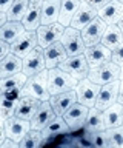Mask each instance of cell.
Instances as JSON below:
<instances>
[{
    "label": "cell",
    "instance_id": "1",
    "mask_svg": "<svg viewBox=\"0 0 123 148\" xmlns=\"http://www.w3.org/2000/svg\"><path fill=\"white\" fill-rule=\"evenodd\" d=\"M48 74H49V69L46 68L37 74L28 76L23 90H22V94L31 96L39 100H49L51 92H49V88H48Z\"/></svg>",
    "mask_w": 123,
    "mask_h": 148
},
{
    "label": "cell",
    "instance_id": "2",
    "mask_svg": "<svg viewBox=\"0 0 123 148\" xmlns=\"http://www.w3.org/2000/svg\"><path fill=\"white\" fill-rule=\"evenodd\" d=\"M77 79L74 76H71L69 73L63 71L60 68H51L48 74V88L49 92L52 94H60V92L69 91V90H75L77 86Z\"/></svg>",
    "mask_w": 123,
    "mask_h": 148
},
{
    "label": "cell",
    "instance_id": "3",
    "mask_svg": "<svg viewBox=\"0 0 123 148\" xmlns=\"http://www.w3.org/2000/svg\"><path fill=\"white\" fill-rule=\"evenodd\" d=\"M88 79L95 82L97 85H105V83L120 80V66L117 63H114L112 60L100 65V66L91 68L88 73Z\"/></svg>",
    "mask_w": 123,
    "mask_h": 148
},
{
    "label": "cell",
    "instance_id": "4",
    "mask_svg": "<svg viewBox=\"0 0 123 148\" xmlns=\"http://www.w3.org/2000/svg\"><path fill=\"white\" fill-rule=\"evenodd\" d=\"M60 42L63 43V46H65L68 56L85 54V51H86V43H85L83 37H82V31L75 29V28H72V26L65 28Z\"/></svg>",
    "mask_w": 123,
    "mask_h": 148
},
{
    "label": "cell",
    "instance_id": "5",
    "mask_svg": "<svg viewBox=\"0 0 123 148\" xmlns=\"http://www.w3.org/2000/svg\"><path fill=\"white\" fill-rule=\"evenodd\" d=\"M58 68L63 69V71H66V73H69L71 76H74L77 79V80H82V79L88 77V73L91 69L85 54L68 56V57L58 65Z\"/></svg>",
    "mask_w": 123,
    "mask_h": 148
},
{
    "label": "cell",
    "instance_id": "6",
    "mask_svg": "<svg viewBox=\"0 0 123 148\" xmlns=\"http://www.w3.org/2000/svg\"><path fill=\"white\" fill-rule=\"evenodd\" d=\"M118 90H120V80H114L105 85H100L97 100H95V108L105 111L109 108L111 105H114L116 102H118Z\"/></svg>",
    "mask_w": 123,
    "mask_h": 148
},
{
    "label": "cell",
    "instance_id": "7",
    "mask_svg": "<svg viewBox=\"0 0 123 148\" xmlns=\"http://www.w3.org/2000/svg\"><path fill=\"white\" fill-rule=\"evenodd\" d=\"M100 85H97L95 82H92L91 79L85 77L82 80L77 82L75 86V92H77V102L83 103L86 106H94L95 100H97V94H99Z\"/></svg>",
    "mask_w": 123,
    "mask_h": 148
},
{
    "label": "cell",
    "instance_id": "8",
    "mask_svg": "<svg viewBox=\"0 0 123 148\" xmlns=\"http://www.w3.org/2000/svg\"><path fill=\"white\" fill-rule=\"evenodd\" d=\"M66 26H63L60 22L56 23H49V25H40L37 28V39H39V45L42 48H46V46L56 43L62 39V34L65 31Z\"/></svg>",
    "mask_w": 123,
    "mask_h": 148
},
{
    "label": "cell",
    "instance_id": "9",
    "mask_svg": "<svg viewBox=\"0 0 123 148\" xmlns=\"http://www.w3.org/2000/svg\"><path fill=\"white\" fill-rule=\"evenodd\" d=\"M106 26H108V23L99 16L91 23H88V25L82 29V37H83L86 46H92V45L100 43L105 31H106Z\"/></svg>",
    "mask_w": 123,
    "mask_h": 148
},
{
    "label": "cell",
    "instance_id": "10",
    "mask_svg": "<svg viewBox=\"0 0 123 148\" xmlns=\"http://www.w3.org/2000/svg\"><path fill=\"white\" fill-rule=\"evenodd\" d=\"M88 111L89 106H86L80 102H75L74 105L69 106V110L63 114L66 123L69 125L71 131H79V130H83V125L86 122V117H88Z\"/></svg>",
    "mask_w": 123,
    "mask_h": 148
},
{
    "label": "cell",
    "instance_id": "11",
    "mask_svg": "<svg viewBox=\"0 0 123 148\" xmlns=\"http://www.w3.org/2000/svg\"><path fill=\"white\" fill-rule=\"evenodd\" d=\"M43 69H46L43 48L40 45H37L29 54H26L23 57V68H22V71H23L26 76H33V74H37L40 71H43Z\"/></svg>",
    "mask_w": 123,
    "mask_h": 148
},
{
    "label": "cell",
    "instance_id": "12",
    "mask_svg": "<svg viewBox=\"0 0 123 148\" xmlns=\"http://www.w3.org/2000/svg\"><path fill=\"white\" fill-rule=\"evenodd\" d=\"M5 123V131H6V137H11L12 140L20 142L25 137V134L31 130V122L26 119H22L19 116H11L6 120H3Z\"/></svg>",
    "mask_w": 123,
    "mask_h": 148
},
{
    "label": "cell",
    "instance_id": "13",
    "mask_svg": "<svg viewBox=\"0 0 123 148\" xmlns=\"http://www.w3.org/2000/svg\"><path fill=\"white\" fill-rule=\"evenodd\" d=\"M39 45L37 32L35 31H25L23 34L11 43V53L23 59L26 54H29L35 46Z\"/></svg>",
    "mask_w": 123,
    "mask_h": 148
},
{
    "label": "cell",
    "instance_id": "14",
    "mask_svg": "<svg viewBox=\"0 0 123 148\" xmlns=\"http://www.w3.org/2000/svg\"><path fill=\"white\" fill-rule=\"evenodd\" d=\"M56 116L57 114H56V111H54V108H52L51 102H49V100H42V102H40V105H39V108H37V111L34 113L33 119L29 120V122H31V128L42 131V130L46 127V125L51 122Z\"/></svg>",
    "mask_w": 123,
    "mask_h": 148
},
{
    "label": "cell",
    "instance_id": "15",
    "mask_svg": "<svg viewBox=\"0 0 123 148\" xmlns=\"http://www.w3.org/2000/svg\"><path fill=\"white\" fill-rule=\"evenodd\" d=\"M85 56H86V60L89 63V68H95V66H100V65H103V63L111 60L112 49H109L103 43H97L92 46H86Z\"/></svg>",
    "mask_w": 123,
    "mask_h": 148
},
{
    "label": "cell",
    "instance_id": "16",
    "mask_svg": "<svg viewBox=\"0 0 123 148\" xmlns=\"http://www.w3.org/2000/svg\"><path fill=\"white\" fill-rule=\"evenodd\" d=\"M42 6L43 0H29V6L22 18L26 31H37V28L42 25Z\"/></svg>",
    "mask_w": 123,
    "mask_h": 148
},
{
    "label": "cell",
    "instance_id": "17",
    "mask_svg": "<svg viewBox=\"0 0 123 148\" xmlns=\"http://www.w3.org/2000/svg\"><path fill=\"white\" fill-rule=\"evenodd\" d=\"M97 16H99V9H95L94 6H91L88 2H85V0H83V2L80 3L79 9H77V12L74 14V17H72L69 26L82 31L86 25H88V23H91Z\"/></svg>",
    "mask_w": 123,
    "mask_h": 148
},
{
    "label": "cell",
    "instance_id": "18",
    "mask_svg": "<svg viewBox=\"0 0 123 148\" xmlns=\"http://www.w3.org/2000/svg\"><path fill=\"white\" fill-rule=\"evenodd\" d=\"M43 56H45V62H46V68L51 69V68H57L63 60L68 57L66 54V49L63 43L60 40L56 42V43L46 46L43 48Z\"/></svg>",
    "mask_w": 123,
    "mask_h": 148
},
{
    "label": "cell",
    "instance_id": "19",
    "mask_svg": "<svg viewBox=\"0 0 123 148\" xmlns=\"http://www.w3.org/2000/svg\"><path fill=\"white\" fill-rule=\"evenodd\" d=\"M49 102H51L56 114L63 116L69 110V106L77 102V92H75V90H69V91L60 92V94H52L49 97Z\"/></svg>",
    "mask_w": 123,
    "mask_h": 148
},
{
    "label": "cell",
    "instance_id": "20",
    "mask_svg": "<svg viewBox=\"0 0 123 148\" xmlns=\"http://www.w3.org/2000/svg\"><path fill=\"white\" fill-rule=\"evenodd\" d=\"M99 17H102L108 25H117L123 17V3L118 0H111L99 9Z\"/></svg>",
    "mask_w": 123,
    "mask_h": 148
},
{
    "label": "cell",
    "instance_id": "21",
    "mask_svg": "<svg viewBox=\"0 0 123 148\" xmlns=\"http://www.w3.org/2000/svg\"><path fill=\"white\" fill-rule=\"evenodd\" d=\"M40 102H42V100L34 99V97H31V96H23V94H22L19 102H17L14 114L19 116V117H22V119L31 120V119H33V116H34V113L39 108Z\"/></svg>",
    "mask_w": 123,
    "mask_h": 148
},
{
    "label": "cell",
    "instance_id": "22",
    "mask_svg": "<svg viewBox=\"0 0 123 148\" xmlns=\"http://www.w3.org/2000/svg\"><path fill=\"white\" fill-rule=\"evenodd\" d=\"M69 133H71V128H69V125L66 123V120L63 116H56V117L42 130V134H43L45 139L46 137H60V136H65V134H69Z\"/></svg>",
    "mask_w": 123,
    "mask_h": 148
},
{
    "label": "cell",
    "instance_id": "23",
    "mask_svg": "<svg viewBox=\"0 0 123 148\" xmlns=\"http://www.w3.org/2000/svg\"><path fill=\"white\" fill-rule=\"evenodd\" d=\"M102 130H106V127H105L103 111L95 108V106H91L89 111H88L86 122L83 125V131L85 133H97V131H102Z\"/></svg>",
    "mask_w": 123,
    "mask_h": 148
},
{
    "label": "cell",
    "instance_id": "24",
    "mask_svg": "<svg viewBox=\"0 0 123 148\" xmlns=\"http://www.w3.org/2000/svg\"><path fill=\"white\" fill-rule=\"evenodd\" d=\"M22 68H23V59L10 53L3 60H0V79L20 73Z\"/></svg>",
    "mask_w": 123,
    "mask_h": 148
},
{
    "label": "cell",
    "instance_id": "25",
    "mask_svg": "<svg viewBox=\"0 0 123 148\" xmlns=\"http://www.w3.org/2000/svg\"><path fill=\"white\" fill-rule=\"evenodd\" d=\"M26 31L25 25L19 20H8L5 25L0 26V39L8 42V43H12L17 37H20L23 32Z\"/></svg>",
    "mask_w": 123,
    "mask_h": 148
},
{
    "label": "cell",
    "instance_id": "26",
    "mask_svg": "<svg viewBox=\"0 0 123 148\" xmlns=\"http://www.w3.org/2000/svg\"><path fill=\"white\" fill-rule=\"evenodd\" d=\"M60 6H62V0H43V6H42V25H49V23L58 22Z\"/></svg>",
    "mask_w": 123,
    "mask_h": 148
},
{
    "label": "cell",
    "instance_id": "27",
    "mask_svg": "<svg viewBox=\"0 0 123 148\" xmlns=\"http://www.w3.org/2000/svg\"><path fill=\"white\" fill-rule=\"evenodd\" d=\"M103 117H105V127H106V130L123 125V103L116 102L114 105L106 108L103 111Z\"/></svg>",
    "mask_w": 123,
    "mask_h": 148
},
{
    "label": "cell",
    "instance_id": "28",
    "mask_svg": "<svg viewBox=\"0 0 123 148\" xmlns=\"http://www.w3.org/2000/svg\"><path fill=\"white\" fill-rule=\"evenodd\" d=\"M26 79H28V76H26L23 71L0 79V91L2 92L3 91H16V90L22 91L25 86V83H26Z\"/></svg>",
    "mask_w": 123,
    "mask_h": 148
},
{
    "label": "cell",
    "instance_id": "29",
    "mask_svg": "<svg viewBox=\"0 0 123 148\" xmlns=\"http://www.w3.org/2000/svg\"><path fill=\"white\" fill-rule=\"evenodd\" d=\"M82 3V0H62V6H60V16H58V22L63 26H69L71 20L74 17V14L77 12Z\"/></svg>",
    "mask_w": 123,
    "mask_h": 148
},
{
    "label": "cell",
    "instance_id": "30",
    "mask_svg": "<svg viewBox=\"0 0 123 148\" xmlns=\"http://www.w3.org/2000/svg\"><path fill=\"white\" fill-rule=\"evenodd\" d=\"M122 42H123V32L118 28V25H108L100 43L108 46L109 49H116Z\"/></svg>",
    "mask_w": 123,
    "mask_h": 148
},
{
    "label": "cell",
    "instance_id": "31",
    "mask_svg": "<svg viewBox=\"0 0 123 148\" xmlns=\"http://www.w3.org/2000/svg\"><path fill=\"white\" fill-rule=\"evenodd\" d=\"M29 6V0H14V3L11 5V8L6 11L8 20H19L22 22L26 9Z\"/></svg>",
    "mask_w": 123,
    "mask_h": 148
},
{
    "label": "cell",
    "instance_id": "32",
    "mask_svg": "<svg viewBox=\"0 0 123 148\" xmlns=\"http://www.w3.org/2000/svg\"><path fill=\"white\" fill-rule=\"evenodd\" d=\"M42 139H43L42 131L31 128L29 131L25 134V137L19 142V145H20V148H37V147L42 145Z\"/></svg>",
    "mask_w": 123,
    "mask_h": 148
},
{
    "label": "cell",
    "instance_id": "33",
    "mask_svg": "<svg viewBox=\"0 0 123 148\" xmlns=\"http://www.w3.org/2000/svg\"><path fill=\"white\" fill-rule=\"evenodd\" d=\"M108 147L109 148H123V125L106 130Z\"/></svg>",
    "mask_w": 123,
    "mask_h": 148
},
{
    "label": "cell",
    "instance_id": "34",
    "mask_svg": "<svg viewBox=\"0 0 123 148\" xmlns=\"http://www.w3.org/2000/svg\"><path fill=\"white\" fill-rule=\"evenodd\" d=\"M17 102H19V99H6L2 96V99H0V120H6L8 117L14 116Z\"/></svg>",
    "mask_w": 123,
    "mask_h": 148
},
{
    "label": "cell",
    "instance_id": "35",
    "mask_svg": "<svg viewBox=\"0 0 123 148\" xmlns=\"http://www.w3.org/2000/svg\"><path fill=\"white\" fill-rule=\"evenodd\" d=\"M89 142H91V147H97V148H105L108 147V134H106V130H102V131H97V133H86Z\"/></svg>",
    "mask_w": 123,
    "mask_h": 148
},
{
    "label": "cell",
    "instance_id": "36",
    "mask_svg": "<svg viewBox=\"0 0 123 148\" xmlns=\"http://www.w3.org/2000/svg\"><path fill=\"white\" fill-rule=\"evenodd\" d=\"M111 60H112L114 63H117L118 66H122V65H123V42L117 46L116 49H112Z\"/></svg>",
    "mask_w": 123,
    "mask_h": 148
},
{
    "label": "cell",
    "instance_id": "37",
    "mask_svg": "<svg viewBox=\"0 0 123 148\" xmlns=\"http://www.w3.org/2000/svg\"><path fill=\"white\" fill-rule=\"evenodd\" d=\"M10 53H11V45L0 39V60H3Z\"/></svg>",
    "mask_w": 123,
    "mask_h": 148
},
{
    "label": "cell",
    "instance_id": "38",
    "mask_svg": "<svg viewBox=\"0 0 123 148\" xmlns=\"http://www.w3.org/2000/svg\"><path fill=\"white\" fill-rule=\"evenodd\" d=\"M0 148H20V145H19V142L12 140L11 137H6L5 140L2 142V145H0Z\"/></svg>",
    "mask_w": 123,
    "mask_h": 148
},
{
    "label": "cell",
    "instance_id": "39",
    "mask_svg": "<svg viewBox=\"0 0 123 148\" xmlns=\"http://www.w3.org/2000/svg\"><path fill=\"white\" fill-rule=\"evenodd\" d=\"M2 96L6 97V99H20L22 91H19V90H16V91H3Z\"/></svg>",
    "mask_w": 123,
    "mask_h": 148
},
{
    "label": "cell",
    "instance_id": "40",
    "mask_svg": "<svg viewBox=\"0 0 123 148\" xmlns=\"http://www.w3.org/2000/svg\"><path fill=\"white\" fill-rule=\"evenodd\" d=\"M85 2H88L91 6H94L95 9H100V8H103L108 2H111V0H85Z\"/></svg>",
    "mask_w": 123,
    "mask_h": 148
},
{
    "label": "cell",
    "instance_id": "41",
    "mask_svg": "<svg viewBox=\"0 0 123 148\" xmlns=\"http://www.w3.org/2000/svg\"><path fill=\"white\" fill-rule=\"evenodd\" d=\"M14 3V0H0V11L6 12L11 8V5Z\"/></svg>",
    "mask_w": 123,
    "mask_h": 148
},
{
    "label": "cell",
    "instance_id": "42",
    "mask_svg": "<svg viewBox=\"0 0 123 148\" xmlns=\"http://www.w3.org/2000/svg\"><path fill=\"white\" fill-rule=\"evenodd\" d=\"M6 139V131H5V123H3V120H0V145H2V142Z\"/></svg>",
    "mask_w": 123,
    "mask_h": 148
},
{
    "label": "cell",
    "instance_id": "43",
    "mask_svg": "<svg viewBox=\"0 0 123 148\" xmlns=\"http://www.w3.org/2000/svg\"><path fill=\"white\" fill-rule=\"evenodd\" d=\"M118 102L123 103V79H120V90H118Z\"/></svg>",
    "mask_w": 123,
    "mask_h": 148
},
{
    "label": "cell",
    "instance_id": "44",
    "mask_svg": "<svg viewBox=\"0 0 123 148\" xmlns=\"http://www.w3.org/2000/svg\"><path fill=\"white\" fill-rule=\"evenodd\" d=\"M6 22H8V16H6V12L0 11V26H2V25H5Z\"/></svg>",
    "mask_w": 123,
    "mask_h": 148
},
{
    "label": "cell",
    "instance_id": "45",
    "mask_svg": "<svg viewBox=\"0 0 123 148\" xmlns=\"http://www.w3.org/2000/svg\"><path fill=\"white\" fill-rule=\"evenodd\" d=\"M117 25H118V28H120V29H122V32H123V17H122V20L118 22Z\"/></svg>",
    "mask_w": 123,
    "mask_h": 148
},
{
    "label": "cell",
    "instance_id": "46",
    "mask_svg": "<svg viewBox=\"0 0 123 148\" xmlns=\"http://www.w3.org/2000/svg\"><path fill=\"white\" fill-rule=\"evenodd\" d=\"M120 79H123V65L120 66Z\"/></svg>",
    "mask_w": 123,
    "mask_h": 148
},
{
    "label": "cell",
    "instance_id": "47",
    "mask_svg": "<svg viewBox=\"0 0 123 148\" xmlns=\"http://www.w3.org/2000/svg\"><path fill=\"white\" fill-rule=\"evenodd\" d=\"M0 99H2V91H0Z\"/></svg>",
    "mask_w": 123,
    "mask_h": 148
},
{
    "label": "cell",
    "instance_id": "48",
    "mask_svg": "<svg viewBox=\"0 0 123 148\" xmlns=\"http://www.w3.org/2000/svg\"><path fill=\"white\" fill-rule=\"evenodd\" d=\"M118 2H122V3H123V0H118Z\"/></svg>",
    "mask_w": 123,
    "mask_h": 148
},
{
    "label": "cell",
    "instance_id": "49",
    "mask_svg": "<svg viewBox=\"0 0 123 148\" xmlns=\"http://www.w3.org/2000/svg\"><path fill=\"white\" fill-rule=\"evenodd\" d=\"M82 2H83V0H82Z\"/></svg>",
    "mask_w": 123,
    "mask_h": 148
}]
</instances>
